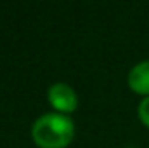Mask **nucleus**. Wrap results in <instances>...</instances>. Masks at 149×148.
Instances as JSON below:
<instances>
[{"label": "nucleus", "instance_id": "5", "mask_svg": "<svg viewBox=\"0 0 149 148\" xmlns=\"http://www.w3.org/2000/svg\"><path fill=\"white\" fill-rule=\"evenodd\" d=\"M127 148H137V147H127Z\"/></svg>", "mask_w": 149, "mask_h": 148}, {"label": "nucleus", "instance_id": "3", "mask_svg": "<svg viewBox=\"0 0 149 148\" xmlns=\"http://www.w3.org/2000/svg\"><path fill=\"white\" fill-rule=\"evenodd\" d=\"M127 82L134 92L142 94L144 98L149 96V59L132 66V70L128 72V77H127Z\"/></svg>", "mask_w": 149, "mask_h": 148}, {"label": "nucleus", "instance_id": "4", "mask_svg": "<svg viewBox=\"0 0 149 148\" xmlns=\"http://www.w3.org/2000/svg\"><path fill=\"white\" fill-rule=\"evenodd\" d=\"M137 115H139L141 122L149 127V96H146V98L141 99V103H139V106H137Z\"/></svg>", "mask_w": 149, "mask_h": 148}, {"label": "nucleus", "instance_id": "1", "mask_svg": "<svg viewBox=\"0 0 149 148\" xmlns=\"http://www.w3.org/2000/svg\"><path fill=\"white\" fill-rule=\"evenodd\" d=\"M73 138L74 122L59 111L40 115L31 125V140L40 148H66Z\"/></svg>", "mask_w": 149, "mask_h": 148}, {"label": "nucleus", "instance_id": "2", "mask_svg": "<svg viewBox=\"0 0 149 148\" xmlns=\"http://www.w3.org/2000/svg\"><path fill=\"white\" fill-rule=\"evenodd\" d=\"M47 99L54 110L64 115L74 111L78 106V94L74 92L71 85L64 82H54L47 89Z\"/></svg>", "mask_w": 149, "mask_h": 148}]
</instances>
